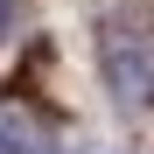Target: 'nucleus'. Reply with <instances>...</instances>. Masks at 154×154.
<instances>
[{"mask_svg": "<svg viewBox=\"0 0 154 154\" xmlns=\"http://www.w3.org/2000/svg\"><path fill=\"white\" fill-rule=\"evenodd\" d=\"M105 77H112L119 98H147V91H154V49L112 35V42H105Z\"/></svg>", "mask_w": 154, "mask_h": 154, "instance_id": "f257e3e1", "label": "nucleus"}, {"mask_svg": "<svg viewBox=\"0 0 154 154\" xmlns=\"http://www.w3.org/2000/svg\"><path fill=\"white\" fill-rule=\"evenodd\" d=\"M0 154H49V140L21 119H0Z\"/></svg>", "mask_w": 154, "mask_h": 154, "instance_id": "f03ea898", "label": "nucleus"}, {"mask_svg": "<svg viewBox=\"0 0 154 154\" xmlns=\"http://www.w3.org/2000/svg\"><path fill=\"white\" fill-rule=\"evenodd\" d=\"M7 21H14V0H0V35H7Z\"/></svg>", "mask_w": 154, "mask_h": 154, "instance_id": "7ed1b4c3", "label": "nucleus"}]
</instances>
